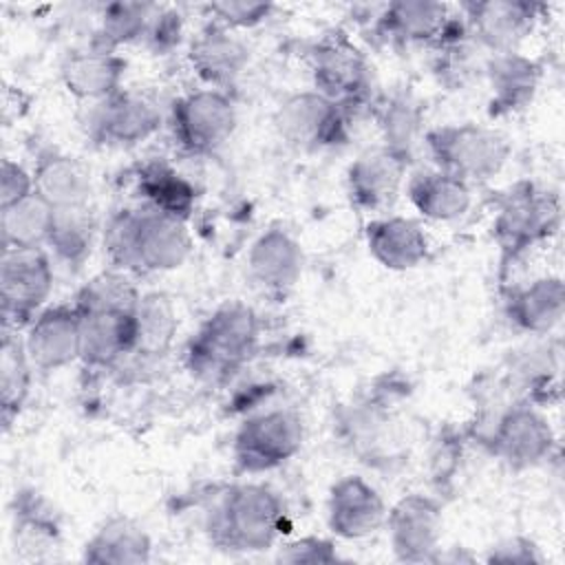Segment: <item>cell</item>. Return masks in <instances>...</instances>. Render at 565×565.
<instances>
[{
  "instance_id": "29",
  "label": "cell",
  "mask_w": 565,
  "mask_h": 565,
  "mask_svg": "<svg viewBox=\"0 0 565 565\" xmlns=\"http://www.w3.org/2000/svg\"><path fill=\"white\" fill-rule=\"evenodd\" d=\"M137 190L146 201L143 205L179 221H188L196 207L194 185L161 159L141 166L137 174Z\"/></svg>"
},
{
  "instance_id": "38",
  "label": "cell",
  "mask_w": 565,
  "mask_h": 565,
  "mask_svg": "<svg viewBox=\"0 0 565 565\" xmlns=\"http://www.w3.org/2000/svg\"><path fill=\"white\" fill-rule=\"evenodd\" d=\"M280 563H333L338 561V552L333 541L322 536H300L280 547L278 556Z\"/></svg>"
},
{
  "instance_id": "15",
  "label": "cell",
  "mask_w": 565,
  "mask_h": 565,
  "mask_svg": "<svg viewBox=\"0 0 565 565\" xmlns=\"http://www.w3.org/2000/svg\"><path fill=\"white\" fill-rule=\"evenodd\" d=\"M26 353L35 369L57 371L82 355V318L75 305L42 309L26 327Z\"/></svg>"
},
{
  "instance_id": "17",
  "label": "cell",
  "mask_w": 565,
  "mask_h": 565,
  "mask_svg": "<svg viewBox=\"0 0 565 565\" xmlns=\"http://www.w3.org/2000/svg\"><path fill=\"white\" fill-rule=\"evenodd\" d=\"M161 115L157 106L128 90L99 102L90 117V137L106 146H135L159 130Z\"/></svg>"
},
{
  "instance_id": "2",
  "label": "cell",
  "mask_w": 565,
  "mask_h": 565,
  "mask_svg": "<svg viewBox=\"0 0 565 565\" xmlns=\"http://www.w3.org/2000/svg\"><path fill=\"white\" fill-rule=\"evenodd\" d=\"M260 320L243 302H225L214 309L185 349L188 371L205 384L232 380L256 353Z\"/></svg>"
},
{
  "instance_id": "1",
  "label": "cell",
  "mask_w": 565,
  "mask_h": 565,
  "mask_svg": "<svg viewBox=\"0 0 565 565\" xmlns=\"http://www.w3.org/2000/svg\"><path fill=\"white\" fill-rule=\"evenodd\" d=\"M104 249L115 269L157 274L181 267L192 252V238L185 221L141 205L117 210L108 218Z\"/></svg>"
},
{
  "instance_id": "22",
  "label": "cell",
  "mask_w": 565,
  "mask_h": 565,
  "mask_svg": "<svg viewBox=\"0 0 565 565\" xmlns=\"http://www.w3.org/2000/svg\"><path fill=\"white\" fill-rule=\"evenodd\" d=\"M483 73L492 90V117L519 113L530 106L543 75L541 64L532 57L521 55L519 51L492 53L483 64Z\"/></svg>"
},
{
  "instance_id": "8",
  "label": "cell",
  "mask_w": 565,
  "mask_h": 565,
  "mask_svg": "<svg viewBox=\"0 0 565 565\" xmlns=\"http://www.w3.org/2000/svg\"><path fill=\"white\" fill-rule=\"evenodd\" d=\"M305 426L296 411L271 408L247 417L234 435V461L241 472H265L289 461L302 446Z\"/></svg>"
},
{
  "instance_id": "13",
  "label": "cell",
  "mask_w": 565,
  "mask_h": 565,
  "mask_svg": "<svg viewBox=\"0 0 565 565\" xmlns=\"http://www.w3.org/2000/svg\"><path fill=\"white\" fill-rule=\"evenodd\" d=\"M463 24L477 44L492 53L516 51L530 35L543 4L525 0H481L463 2Z\"/></svg>"
},
{
  "instance_id": "37",
  "label": "cell",
  "mask_w": 565,
  "mask_h": 565,
  "mask_svg": "<svg viewBox=\"0 0 565 565\" xmlns=\"http://www.w3.org/2000/svg\"><path fill=\"white\" fill-rule=\"evenodd\" d=\"M269 2H247V0H218L205 4V11L214 18L212 22L225 29H252L265 22L271 13Z\"/></svg>"
},
{
  "instance_id": "10",
  "label": "cell",
  "mask_w": 565,
  "mask_h": 565,
  "mask_svg": "<svg viewBox=\"0 0 565 565\" xmlns=\"http://www.w3.org/2000/svg\"><path fill=\"white\" fill-rule=\"evenodd\" d=\"M316 90L347 113L362 106L371 90V68L360 49L342 33L324 35L309 53Z\"/></svg>"
},
{
  "instance_id": "14",
  "label": "cell",
  "mask_w": 565,
  "mask_h": 565,
  "mask_svg": "<svg viewBox=\"0 0 565 565\" xmlns=\"http://www.w3.org/2000/svg\"><path fill=\"white\" fill-rule=\"evenodd\" d=\"M411 159L382 146L369 148L355 157L347 170V192L355 207L382 212L391 207L404 185Z\"/></svg>"
},
{
  "instance_id": "3",
  "label": "cell",
  "mask_w": 565,
  "mask_h": 565,
  "mask_svg": "<svg viewBox=\"0 0 565 565\" xmlns=\"http://www.w3.org/2000/svg\"><path fill=\"white\" fill-rule=\"evenodd\" d=\"M285 523L282 499L263 483L230 486L207 510L205 532L218 550L263 552Z\"/></svg>"
},
{
  "instance_id": "41",
  "label": "cell",
  "mask_w": 565,
  "mask_h": 565,
  "mask_svg": "<svg viewBox=\"0 0 565 565\" xmlns=\"http://www.w3.org/2000/svg\"><path fill=\"white\" fill-rule=\"evenodd\" d=\"M146 40L159 53L179 44V40H181V15L174 13V11L159 9L157 15L150 22Z\"/></svg>"
},
{
  "instance_id": "32",
  "label": "cell",
  "mask_w": 565,
  "mask_h": 565,
  "mask_svg": "<svg viewBox=\"0 0 565 565\" xmlns=\"http://www.w3.org/2000/svg\"><path fill=\"white\" fill-rule=\"evenodd\" d=\"M97 221L88 205L55 207L46 247L66 267H79L93 252Z\"/></svg>"
},
{
  "instance_id": "35",
  "label": "cell",
  "mask_w": 565,
  "mask_h": 565,
  "mask_svg": "<svg viewBox=\"0 0 565 565\" xmlns=\"http://www.w3.org/2000/svg\"><path fill=\"white\" fill-rule=\"evenodd\" d=\"M377 119L384 137L382 143L404 154L406 159H413V150L424 124V113L419 102L413 99L408 93L393 95L380 106Z\"/></svg>"
},
{
  "instance_id": "11",
  "label": "cell",
  "mask_w": 565,
  "mask_h": 565,
  "mask_svg": "<svg viewBox=\"0 0 565 565\" xmlns=\"http://www.w3.org/2000/svg\"><path fill=\"white\" fill-rule=\"evenodd\" d=\"M388 539L397 561L435 563L439 561L441 541V505L437 499L411 492L402 497L386 514Z\"/></svg>"
},
{
  "instance_id": "39",
  "label": "cell",
  "mask_w": 565,
  "mask_h": 565,
  "mask_svg": "<svg viewBox=\"0 0 565 565\" xmlns=\"http://www.w3.org/2000/svg\"><path fill=\"white\" fill-rule=\"evenodd\" d=\"M33 192H35L33 172H29L18 161L4 157L0 161V210L26 199Z\"/></svg>"
},
{
  "instance_id": "6",
  "label": "cell",
  "mask_w": 565,
  "mask_h": 565,
  "mask_svg": "<svg viewBox=\"0 0 565 565\" xmlns=\"http://www.w3.org/2000/svg\"><path fill=\"white\" fill-rule=\"evenodd\" d=\"M53 291V265L42 247L2 249L0 311L2 329L20 331L40 313Z\"/></svg>"
},
{
  "instance_id": "26",
  "label": "cell",
  "mask_w": 565,
  "mask_h": 565,
  "mask_svg": "<svg viewBox=\"0 0 565 565\" xmlns=\"http://www.w3.org/2000/svg\"><path fill=\"white\" fill-rule=\"evenodd\" d=\"M406 196L428 221H455L472 203L470 183L437 168L413 172L406 183Z\"/></svg>"
},
{
  "instance_id": "21",
  "label": "cell",
  "mask_w": 565,
  "mask_h": 565,
  "mask_svg": "<svg viewBox=\"0 0 565 565\" xmlns=\"http://www.w3.org/2000/svg\"><path fill=\"white\" fill-rule=\"evenodd\" d=\"M188 60L201 82L210 84V88L223 90L241 77L249 62V51L230 33V29L210 22L192 40Z\"/></svg>"
},
{
  "instance_id": "30",
  "label": "cell",
  "mask_w": 565,
  "mask_h": 565,
  "mask_svg": "<svg viewBox=\"0 0 565 565\" xmlns=\"http://www.w3.org/2000/svg\"><path fill=\"white\" fill-rule=\"evenodd\" d=\"M31 369L33 362L26 353L24 340L18 331L2 329L0 342V413L2 428L9 430L11 424L22 413L29 391H31Z\"/></svg>"
},
{
  "instance_id": "18",
  "label": "cell",
  "mask_w": 565,
  "mask_h": 565,
  "mask_svg": "<svg viewBox=\"0 0 565 565\" xmlns=\"http://www.w3.org/2000/svg\"><path fill=\"white\" fill-rule=\"evenodd\" d=\"M457 20L448 4L430 0H395L377 15L375 29L384 40L399 44H441L455 29Z\"/></svg>"
},
{
  "instance_id": "27",
  "label": "cell",
  "mask_w": 565,
  "mask_h": 565,
  "mask_svg": "<svg viewBox=\"0 0 565 565\" xmlns=\"http://www.w3.org/2000/svg\"><path fill=\"white\" fill-rule=\"evenodd\" d=\"M152 558L150 534L130 516L106 519L84 545V561L95 565H141Z\"/></svg>"
},
{
  "instance_id": "24",
  "label": "cell",
  "mask_w": 565,
  "mask_h": 565,
  "mask_svg": "<svg viewBox=\"0 0 565 565\" xmlns=\"http://www.w3.org/2000/svg\"><path fill=\"white\" fill-rule=\"evenodd\" d=\"M369 254L391 271H408L428 258V238L417 221L382 216L366 225Z\"/></svg>"
},
{
  "instance_id": "19",
  "label": "cell",
  "mask_w": 565,
  "mask_h": 565,
  "mask_svg": "<svg viewBox=\"0 0 565 565\" xmlns=\"http://www.w3.org/2000/svg\"><path fill=\"white\" fill-rule=\"evenodd\" d=\"M302 247L280 225L267 227L256 236L247 252L249 278L269 294L285 296L302 276Z\"/></svg>"
},
{
  "instance_id": "31",
  "label": "cell",
  "mask_w": 565,
  "mask_h": 565,
  "mask_svg": "<svg viewBox=\"0 0 565 565\" xmlns=\"http://www.w3.org/2000/svg\"><path fill=\"white\" fill-rule=\"evenodd\" d=\"M55 207L38 192L0 210L2 249L42 247L49 241Z\"/></svg>"
},
{
  "instance_id": "25",
  "label": "cell",
  "mask_w": 565,
  "mask_h": 565,
  "mask_svg": "<svg viewBox=\"0 0 565 565\" xmlns=\"http://www.w3.org/2000/svg\"><path fill=\"white\" fill-rule=\"evenodd\" d=\"M510 322L532 335L550 333L565 313V282L558 276H541L508 294Z\"/></svg>"
},
{
  "instance_id": "23",
  "label": "cell",
  "mask_w": 565,
  "mask_h": 565,
  "mask_svg": "<svg viewBox=\"0 0 565 565\" xmlns=\"http://www.w3.org/2000/svg\"><path fill=\"white\" fill-rule=\"evenodd\" d=\"M126 71V60L117 51L102 46H88L84 51L71 53L60 68L64 88L77 99L104 102L119 93L121 77Z\"/></svg>"
},
{
  "instance_id": "4",
  "label": "cell",
  "mask_w": 565,
  "mask_h": 565,
  "mask_svg": "<svg viewBox=\"0 0 565 565\" xmlns=\"http://www.w3.org/2000/svg\"><path fill=\"white\" fill-rule=\"evenodd\" d=\"M424 146L437 170L466 183L497 177L512 152V143L501 130L472 121L430 128L424 135Z\"/></svg>"
},
{
  "instance_id": "40",
  "label": "cell",
  "mask_w": 565,
  "mask_h": 565,
  "mask_svg": "<svg viewBox=\"0 0 565 565\" xmlns=\"http://www.w3.org/2000/svg\"><path fill=\"white\" fill-rule=\"evenodd\" d=\"M490 563H512V565H536L543 563V556L534 541L525 536H510L497 545H492L488 554Z\"/></svg>"
},
{
  "instance_id": "20",
  "label": "cell",
  "mask_w": 565,
  "mask_h": 565,
  "mask_svg": "<svg viewBox=\"0 0 565 565\" xmlns=\"http://www.w3.org/2000/svg\"><path fill=\"white\" fill-rule=\"evenodd\" d=\"M79 318H82L79 360L86 366L110 369L121 358L135 353V342H137L135 309L79 311Z\"/></svg>"
},
{
  "instance_id": "33",
  "label": "cell",
  "mask_w": 565,
  "mask_h": 565,
  "mask_svg": "<svg viewBox=\"0 0 565 565\" xmlns=\"http://www.w3.org/2000/svg\"><path fill=\"white\" fill-rule=\"evenodd\" d=\"M137 342L135 353L141 358H161L177 335V313L172 300L161 291L141 294L135 307Z\"/></svg>"
},
{
  "instance_id": "34",
  "label": "cell",
  "mask_w": 565,
  "mask_h": 565,
  "mask_svg": "<svg viewBox=\"0 0 565 565\" xmlns=\"http://www.w3.org/2000/svg\"><path fill=\"white\" fill-rule=\"evenodd\" d=\"M159 7L150 2H110L102 9L95 46L117 51L124 44L146 38Z\"/></svg>"
},
{
  "instance_id": "36",
  "label": "cell",
  "mask_w": 565,
  "mask_h": 565,
  "mask_svg": "<svg viewBox=\"0 0 565 565\" xmlns=\"http://www.w3.org/2000/svg\"><path fill=\"white\" fill-rule=\"evenodd\" d=\"M141 294L135 282L121 269L102 271L93 276L75 296V307L79 311L97 309H135Z\"/></svg>"
},
{
  "instance_id": "5",
  "label": "cell",
  "mask_w": 565,
  "mask_h": 565,
  "mask_svg": "<svg viewBox=\"0 0 565 565\" xmlns=\"http://www.w3.org/2000/svg\"><path fill=\"white\" fill-rule=\"evenodd\" d=\"M561 223V201L554 192L541 190L530 181L512 185L497 207L492 236L503 263L516 260L536 243L550 238Z\"/></svg>"
},
{
  "instance_id": "28",
  "label": "cell",
  "mask_w": 565,
  "mask_h": 565,
  "mask_svg": "<svg viewBox=\"0 0 565 565\" xmlns=\"http://www.w3.org/2000/svg\"><path fill=\"white\" fill-rule=\"evenodd\" d=\"M33 183L35 192L53 207L88 205L93 190L88 168L79 159L57 150H46L38 154L33 168Z\"/></svg>"
},
{
  "instance_id": "9",
  "label": "cell",
  "mask_w": 565,
  "mask_h": 565,
  "mask_svg": "<svg viewBox=\"0 0 565 565\" xmlns=\"http://www.w3.org/2000/svg\"><path fill=\"white\" fill-rule=\"evenodd\" d=\"M347 124L349 113L316 88L287 95L274 115L280 139L305 152L342 143L347 139Z\"/></svg>"
},
{
  "instance_id": "7",
  "label": "cell",
  "mask_w": 565,
  "mask_h": 565,
  "mask_svg": "<svg viewBox=\"0 0 565 565\" xmlns=\"http://www.w3.org/2000/svg\"><path fill=\"white\" fill-rule=\"evenodd\" d=\"M170 126L177 146L185 154H212L236 130V106L225 90L201 88L172 104Z\"/></svg>"
},
{
  "instance_id": "12",
  "label": "cell",
  "mask_w": 565,
  "mask_h": 565,
  "mask_svg": "<svg viewBox=\"0 0 565 565\" xmlns=\"http://www.w3.org/2000/svg\"><path fill=\"white\" fill-rule=\"evenodd\" d=\"M550 422L530 404L505 408L488 437V446L512 470H525L545 461L554 448Z\"/></svg>"
},
{
  "instance_id": "16",
  "label": "cell",
  "mask_w": 565,
  "mask_h": 565,
  "mask_svg": "<svg viewBox=\"0 0 565 565\" xmlns=\"http://www.w3.org/2000/svg\"><path fill=\"white\" fill-rule=\"evenodd\" d=\"M386 514L382 494L360 475H347L329 490L327 523L340 539L358 541L375 534L386 523Z\"/></svg>"
}]
</instances>
